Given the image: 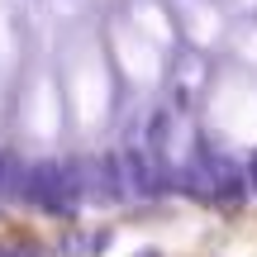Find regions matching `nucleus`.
I'll return each instance as SVG.
<instances>
[{
  "mask_svg": "<svg viewBox=\"0 0 257 257\" xmlns=\"http://www.w3.org/2000/svg\"><path fill=\"white\" fill-rule=\"evenodd\" d=\"M114 62H119V72L128 81H153L157 72H162V57H157V43L153 38H143L138 29H119L114 34Z\"/></svg>",
  "mask_w": 257,
  "mask_h": 257,
  "instance_id": "f257e3e1",
  "label": "nucleus"
}]
</instances>
